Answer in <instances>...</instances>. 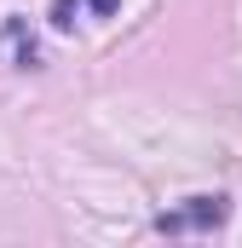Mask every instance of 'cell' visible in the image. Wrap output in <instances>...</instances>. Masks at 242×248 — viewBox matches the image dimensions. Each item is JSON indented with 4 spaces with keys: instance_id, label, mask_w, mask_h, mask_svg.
Segmentation results:
<instances>
[{
    "instance_id": "cell-1",
    "label": "cell",
    "mask_w": 242,
    "mask_h": 248,
    "mask_svg": "<svg viewBox=\"0 0 242 248\" xmlns=\"http://www.w3.org/2000/svg\"><path fill=\"white\" fill-rule=\"evenodd\" d=\"M190 225H225V196H190V208L184 214H162L156 219V231H190Z\"/></svg>"
}]
</instances>
